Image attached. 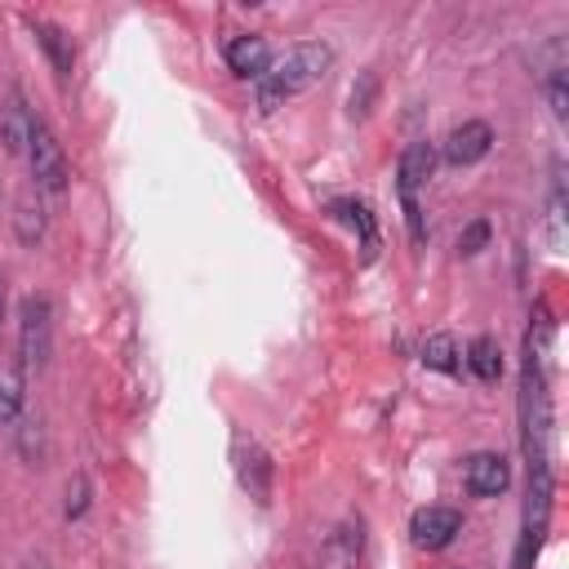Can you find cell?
<instances>
[{
    "label": "cell",
    "mask_w": 569,
    "mask_h": 569,
    "mask_svg": "<svg viewBox=\"0 0 569 569\" xmlns=\"http://www.w3.org/2000/svg\"><path fill=\"white\" fill-rule=\"evenodd\" d=\"M431 164H436V151L427 138L409 142L400 151V164H396V196H400V213H405V227H409V240L422 249L427 244V218H422V200L418 191L427 187L431 178Z\"/></svg>",
    "instance_id": "cell-2"
},
{
    "label": "cell",
    "mask_w": 569,
    "mask_h": 569,
    "mask_svg": "<svg viewBox=\"0 0 569 569\" xmlns=\"http://www.w3.org/2000/svg\"><path fill=\"white\" fill-rule=\"evenodd\" d=\"M458 533H462V516H458L453 507H422V511H413V520H409V538H413V547H422V551H445Z\"/></svg>",
    "instance_id": "cell-8"
},
{
    "label": "cell",
    "mask_w": 569,
    "mask_h": 569,
    "mask_svg": "<svg viewBox=\"0 0 569 569\" xmlns=\"http://www.w3.org/2000/svg\"><path fill=\"white\" fill-rule=\"evenodd\" d=\"M231 471H236L240 489H244L258 507H267V502H271L276 462H271V453L262 449V440H258V436H249L244 427H236V431H231Z\"/></svg>",
    "instance_id": "cell-5"
},
{
    "label": "cell",
    "mask_w": 569,
    "mask_h": 569,
    "mask_svg": "<svg viewBox=\"0 0 569 569\" xmlns=\"http://www.w3.org/2000/svg\"><path fill=\"white\" fill-rule=\"evenodd\" d=\"M485 244H489V222L485 218H476V222H467L458 231V258H476Z\"/></svg>",
    "instance_id": "cell-20"
},
{
    "label": "cell",
    "mask_w": 569,
    "mask_h": 569,
    "mask_svg": "<svg viewBox=\"0 0 569 569\" xmlns=\"http://www.w3.org/2000/svg\"><path fill=\"white\" fill-rule=\"evenodd\" d=\"M462 360H467V369H471L480 382H498V378H502V351H498V342H493L489 333L471 338Z\"/></svg>",
    "instance_id": "cell-16"
},
{
    "label": "cell",
    "mask_w": 569,
    "mask_h": 569,
    "mask_svg": "<svg viewBox=\"0 0 569 569\" xmlns=\"http://www.w3.org/2000/svg\"><path fill=\"white\" fill-rule=\"evenodd\" d=\"M222 58H227V67H231L240 80H262V71L271 67V44H267L262 36H253V31H240V36L227 40Z\"/></svg>",
    "instance_id": "cell-11"
},
{
    "label": "cell",
    "mask_w": 569,
    "mask_h": 569,
    "mask_svg": "<svg viewBox=\"0 0 569 569\" xmlns=\"http://www.w3.org/2000/svg\"><path fill=\"white\" fill-rule=\"evenodd\" d=\"M22 569H49V560H44V556H31V560H27Z\"/></svg>",
    "instance_id": "cell-23"
},
{
    "label": "cell",
    "mask_w": 569,
    "mask_h": 569,
    "mask_svg": "<svg viewBox=\"0 0 569 569\" xmlns=\"http://www.w3.org/2000/svg\"><path fill=\"white\" fill-rule=\"evenodd\" d=\"M31 31H36V40H40V49H44L53 76L67 84L71 71H76V40H71V31L58 27V22H49V18H31Z\"/></svg>",
    "instance_id": "cell-12"
},
{
    "label": "cell",
    "mask_w": 569,
    "mask_h": 569,
    "mask_svg": "<svg viewBox=\"0 0 569 569\" xmlns=\"http://www.w3.org/2000/svg\"><path fill=\"white\" fill-rule=\"evenodd\" d=\"M365 565V520L360 516H342L316 551V569H360Z\"/></svg>",
    "instance_id": "cell-6"
},
{
    "label": "cell",
    "mask_w": 569,
    "mask_h": 569,
    "mask_svg": "<svg viewBox=\"0 0 569 569\" xmlns=\"http://www.w3.org/2000/svg\"><path fill=\"white\" fill-rule=\"evenodd\" d=\"M13 440H18V453L27 458V467H44V431H40V418L22 413L18 427H13Z\"/></svg>",
    "instance_id": "cell-17"
},
{
    "label": "cell",
    "mask_w": 569,
    "mask_h": 569,
    "mask_svg": "<svg viewBox=\"0 0 569 569\" xmlns=\"http://www.w3.org/2000/svg\"><path fill=\"white\" fill-rule=\"evenodd\" d=\"M4 316H9V284H4V276H0V329H4Z\"/></svg>",
    "instance_id": "cell-22"
},
{
    "label": "cell",
    "mask_w": 569,
    "mask_h": 569,
    "mask_svg": "<svg viewBox=\"0 0 569 569\" xmlns=\"http://www.w3.org/2000/svg\"><path fill=\"white\" fill-rule=\"evenodd\" d=\"M422 365L427 369H440V373H458V342L449 333H431L422 342Z\"/></svg>",
    "instance_id": "cell-18"
},
{
    "label": "cell",
    "mask_w": 569,
    "mask_h": 569,
    "mask_svg": "<svg viewBox=\"0 0 569 569\" xmlns=\"http://www.w3.org/2000/svg\"><path fill=\"white\" fill-rule=\"evenodd\" d=\"M489 147H493V129H489V120H462V124H453V129L445 133L440 156H445V164L467 169V164L485 160Z\"/></svg>",
    "instance_id": "cell-7"
},
{
    "label": "cell",
    "mask_w": 569,
    "mask_h": 569,
    "mask_svg": "<svg viewBox=\"0 0 569 569\" xmlns=\"http://www.w3.org/2000/svg\"><path fill=\"white\" fill-rule=\"evenodd\" d=\"M462 480H467V489H471L476 498H498V493L511 485V467H507V458H502V453L480 449V453H471V458H467Z\"/></svg>",
    "instance_id": "cell-10"
},
{
    "label": "cell",
    "mask_w": 569,
    "mask_h": 569,
    "mask_svg": "<svg viewBox=\"0 0 569 569\" xmlns=\"http://www.w3.org/2000/svg\"><path fill=\"white\" fill-rule=\"evenodd\" d=\"M27 164H31V182H36V191H40V196H62V191H67L71 169H67L62 142H58V133L49 129V120H44V116H36V120H31Z\"/></svg>",
    "instance_id": "cell-4"
},
{
    "label": "cell",
    "mask_w": 569,
    "mask_h": 569,
    "mask_svg": "<svg viewBox=\"0 0 569 569\" xmlns=\"http://www.w3.org/2000/svg\"><path fill=\"white\" fill-rule=\"evenodd\" d=\"M31 120H36V111L27 107L22 89H18V84H9V89H4V102H0V142H4V151H9V156H27Z\"/></svg>",
    "instance_id": "cell-9"
},
{
    "label": "cell",
    "mask_w": 569,
    "mask_h": 569,
    "mask_svg": "<svg viewBox=\"0 0 569 569\" xmlns=\"http://www.w3.org/2000/svg\"><path fill=\"white\" fill-rule=\"evenodd\" d=\"M84 507H89V480L76 471V476L67 480V502H62V516H67V520H80V516H84Z\"/></svg>",
    "instance_id": "cell-21"
},
{
    "label": "cell",
    "mask_w": 569,
    "mask_h": 569,
    "mask_svg": "<svg viewBox=\"0 0 569 569\" xmlns=\"http://www.w3.org/2000/svg\"><path fill=\"white\" fill-rule=\"evenodd\" d=\"M329 67H333V49L325 40H298V44H289L280 58H271V67L262 71V80H253L258 111H276L289 98L307 93L316 80H325Z\"/></svg>",
    "instance_id": "cell-1"
},
{
    "label": "cell",
    "mask_w": 569,
    "mask_h": 569,
    "mask_svg": "<svg viewBox=\"0 0 569 569\" xmlns=\"http://www.w3.org/2000/svg\"><path fill=\"white\" fill-rule=\"evenodd\" d=\"M373 98H378V76L373 71H360L356 84H351V93H347V116L351 120H365L369 107H373Z\"/></svg>",
    "instance_id": "cell-19"
},
{
    "label": "cell",
    "mask_w": 569,
    "mask_h": 569,
    "mask_svg": "<svg viewBox=\"0 0 569 569\" xmlns=\"http://www.w3.org/2000/svg\"><path fill=\"white\" fill-rule=\"evenodd\" d=\"M27 413V373L18 360H0V427H18Z\"/></svg>",
    "instance_id": "cell-13"
},
{
    "label": "cell",
    "mask_w": 569,
    "mask_h": 569,
    "mask_svg": "<svg viewBox=\"0 0 569 569\" xmlns=\"http://www.w3.org/2000/svg\"><path fill=\"white\" fill-rule=\"evenodd\" d=\"M329 213H333V218H342V222L360 236L365 253H373V249H378V227H373V213H369V204H365V200H333V204H329Z\"/></svg>",
    "instance_id": "cell-15"
},
{
    "label": "cell",
    "mask_w": 569,
    "mask_h": 569,
    "mask_svg": "<svg viewBox=\"0 0 569 569\" xmlns=\"http://www.w3.org/2000/svg\"><path fill=\"white\" fill-rule=\"evenodd\" d=\"M44 200H40V191H22L18 200H13V236H18V244H40L44 240Z\"/></svg>",
    "instance_id": "cell-14"
},
{
    "label": "cell",
    "mask_w": 569,
    "mask_h": 569,
    "mask_svg": "<svg viewBox=\"0 0 569 569\" xmlns=\"http://www.w3.org/2000/svg\"><path fill=\"white\" fill-rule=\"evenodd\" d=\"M53 356V302L49 293H27L18 302V365L22 373H40Z\"/></svg>",
    "instance_id": "cell-3"
}]
</instances>
